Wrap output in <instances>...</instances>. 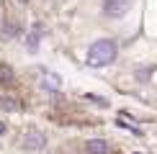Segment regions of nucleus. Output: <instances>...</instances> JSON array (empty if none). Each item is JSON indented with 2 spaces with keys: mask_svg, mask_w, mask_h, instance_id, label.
Wrapping results in <instances>:
<instances>
[{
  "mask_svg": "<svg viewBox=\"0 0 157 154\" xmlns=\"http://www.w3.org/2000/svg\"><path fill=\"white\" fill-rule=\"evenodd\" d=\"M47 146V136H44L41 131H29L23 136V149L26 152H39V149H44Z\"/></svg>",
  "mask_w": 157,
  "mask_h": 154,
  "instance_id": "7ed1b4c3",
  "label": "nucleus"
},
{
  "mask_svg": "<svg viewBox=\"0 0 157 154\" xmlns=\"http://www.w3.org/2000/svg\"><path fill=\"white\" fill-rule=\"evenodd\" d=\"M134 0H103V13L108 18H124L132 10Z\"/></svg>",
  "mask_w": 157,
  "mask_h": 154,
  "instance_id": "f03ea898",
  "label": "nucleus"
},
{
  "mask_svg": "<svg viewBox=\"0 0 157 154\" xmlns=\"http://www.w3.org/2000/svg\"><path fill=\"white\" fill-rule=\"evenodd\" d=\"M116 57H119V46L111 38H101V41L90 44V49H88V64L90 67H108L111 62H116Z\"/></svg>",
  "mask_w": 157,
  "mask_h": 154,
  "instance_id": "f257e3e1",
  "label": "nucleus"
},
{
  "mask_svg": "<svg viewBox=\"0 0 157 154\" xmlns=\"http://www.w3.org/2000/svg\"><path fill=\"white\" fill-rule=\"evenodd\" d=\"M16 36V26L13 23H3L0 26V38H13Z\"/></svg>",
  "mask_w": 157,
  "mask_h": 154,
  "instance_id": "0eeeda50",
  "label": "nucleus"
},
{
  "mask_svg": "<svg viewBox=\"0 0 157 154\" xmlns=\"http://www.w3.org/2000/svg\"><path fill=\"white\" fill-rule=\"evenodd\" d=\"M39 41H41V28H39V26H34V28L29 31V41H26V44H29V49L34 51V49L39 46Z\"/></svg>",
  "mask_w": 157,
  "mask_h": 154,
  "instance_id": "423d86ee",
  "label": "nucleus"
},
{
  "mask_svg": "<svg viewBox=\"0 0 157 154\" xmlns=\"http://www.w3.org/2000/svg\"><path fill=\"white\" fill-rule=\"evenodd\" d=\"M85 152L88 154H111V144L106 139H90L85 144Z\"/></svg>",
  "mask_w": 157,
  "mask_h": 154,
  "instance_id": "20e7f679",
  "label": "nucleus"
},
{
  "mask_svg": "<svg viewBox=\"0 0 157 154\" xmlns=\"http://www.w3.org/2000/svg\"><path fill=\"white\" fill-rule=\"evenodd\" d=\"M41 82H44V87H47V90H52V93H54V90H59V85H62V80H59L54 72H44Z\"/></svg>",
  "mask_w": 157,
  "mask_h": 154,
  "instance_id": "39448f33",
  "label": "nucleus"
},
{
  "mask_svg": "<svg viewBox=\"0 0 157 154\" xmlns=\"http://www.w3.org/2000/svg\"><path fill=\"white\" fill-rule=\"evenodd\" d=\"M3 131H5V126H3V123H0V134H3Z\"/></svg>",
  "mask_w": 157,
  "mask_h": 154,
  "instance_id": "9d476101",
  "label": "nucleus"
},
{
  "mask_svg": "<svg viewBox=\"0 0 157 154\" xmlns=\"http://www.w3.org/2000/svg\"><path fill=\"white\" fill-rule=\"evenodd\" d=\"M10 80H13L10 69H8V67H0V82H10Z\"/></svg>",
  "mask_w": 157,
  "mask_h": 154,
  "instance_id": "6e6552de",
  "label": "nucleus"
},
{
  "mask_svg": "<svg viewBox=\"0 0 157 154\" xmlns=\"http://www.w3.org/2000/svg\"><path fill=\"white\" fill-rule=\"evenodd\" d=\"M0 108H8V111H18V103H10V100H0Z\"/></svg>",
  "mask_w": 157,
  "mask_h": 154,
  "instance_id": "1a4fd4ad",
  "label": "nucleus"
}]
</instances>
